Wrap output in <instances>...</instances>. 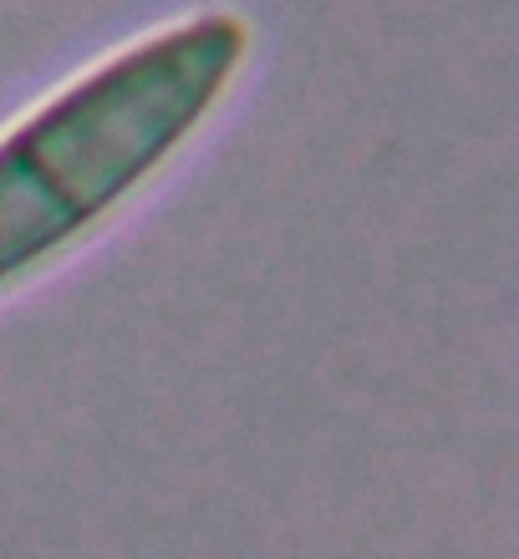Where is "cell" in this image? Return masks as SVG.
<instances>
[{"label":"cell","instance_id":"1","mask_svg":"<svg viewBox=\"0 0 519 559\" xmlns=\"http://www.w3.org/2000/svg\"><path fill=\"white\" fill-rule=\"evenodd\" d=\"M239 15L209 11L143 36L0 133V290L72 250L128 204L235 82Z\"/></svg>","mask_w":519,"mask_h":559}]
</instances>
